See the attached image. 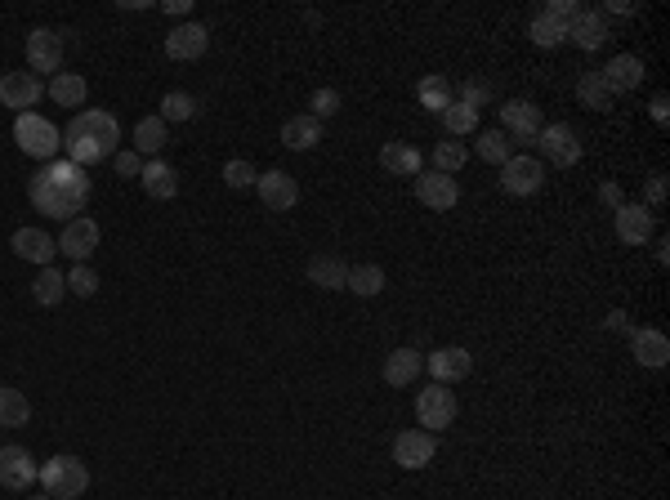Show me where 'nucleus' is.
<instances>
[{"instance_id":"1","label":"nucleus","mask_w":670,"mask_h":500,"mask_svg":"<svg viewBox=\"0 0 670 500\" xmlns=\"http://www.w3.org/2000/svg\"><path fill=\"white\" fill-rule=\"evenodd\" d=\"M27 197H32V206L41 210V215L67 224V219H76L85 210V201H90V175H85L81 166H72L67 157L45 161L41 175L27 184Z\"/></svg>"},{"instance_id":"2","label":"nucleus","mask_w":670,"mask_h":500,"mask_svg":"<svg viewBox=\"0 0 670 500\" xmlns=\"http://www.w3.org/2000/svg\"><path fill=\"white\" fill-rule=\"evenodd\" d=\"M117 143H121V121L112 117V112H103V108L76 112L72 125L63 130L67 161H72V166H81V170H90V166H99V161L117 157Z\"/></svg>"},{"instance_id":"3","label":"nucleus","mask_w":670,"mask_h":500,"mask_svg":"<svg viewBox=\"0 0 670 500\" xmlns=\"http://www.w3.org/2000/svg\"><path fill=\"white\" fill-rule=\"evenodd\" d=\"M41 492L50 500H76L85 496V487H90V469H85L81 456H50L41 465Z\"/></svg>"},{"instance_id":"4","label":"nucleus","mask_w":670,"mask_h":500,"mask_svg":"<svg viewBox=\"0 0 670 500\" xmlns=\"http://www.w3.org/2000/svg\"><path fill=\"white\" fill-rule=\"evenodd\" d=\"M14 143L27 152V157H36V161H59L63 130L54 121L36 117V112H23V117L14 121Z\"/></svg>"},{"instance_id":"5","label":"nucleus","mask_w":670,"mask_h":500,"mask_svg":"<svg viewBox=\"0 0 670 500\" xmlns=\"http://www.w3.org/2000/svg\"><path fill=\"white\" fill-rule=\"evenodd\" d=\"M456 416H461V402H456L452 384H429V389L416 393V420L425 434L438 438V429H452Z\"/></svg>"},{"instance_id":"6","label":"nucleus","mask_w":670,"mask_h":500,"mask_svg":"<svg viewBox=\"0 0 670 500\" xmlns=\"http://www.w3.org/2000/svg\"><path fill=\"white\" fill-rule=\"evenodd\" d=\"M536 152H541V166H577L581 161V134L572 130L568 121H545L541 134H536Z\"/></svg>"},{"instance_id":"7","label":"nucleus","mask_w":670,"mask_h":500,"mask_svg":"<svg viewBox=\"0 0 670 500\" xmlns=\"http://www.w3.org/2000/svg\"><path fill=\"white\" fill-rule=\"evenodd\" d=\"M63 50H67V32H54V27H32V32H27V67H32L36 76L41 72L59 76Z\"/></svg>"},{"instance_id":"8","label":"nucleus","mask_w":670,"mask_h":500,"mask_svg":"<svg viewBox=\"0 0 670 500\" xmlns=\"http://www.w3.org/2000/svg\"><path fill=\"white\" fill-rule=\"evenodd\" d=\"M36 478H41V465H36L32 451L18 447V442H5L0 447V487L5 492H27Z\"/></svg>"},{"instance_id":"9","label":"nucleus","mask_w":670,"mask_h":500,"mask_svg":"<svg viewBox=\"0 0 670 500\" xmlns=\"http://www.w3.org/2000/svg\"><path fill=\"white\" fill-rule=\"evenodd\" d=\"M612 228H617V242L621 246H648L653 242V210L644 206V201H626V206L612 210Z\"/></svg>"},{"instance_id":"10","label":"nucleus","mask_w":670,"mask_h":500,"mask_svg":"<svg viewBox=\"0 0 670 500\" xmlns=\"http://www.w3.org/2000/svg\"><path fill=\"white\" fill-rule=\"evenodd\" d=\"M541 108L528 99H505L501 103V130H505V139L510 143H536V134H541Z\"/></svg>"},{"instance_id":"11","label":"nucleus","mask_w":670,"mask_h":500,"mask_svg":"<svg viewBox=\"0 0 670 500\" xmlns=\"http://www.w3.org/2000/svg\"><path fill=\"white\" fill-rule=\"evenodd\" d=\"M416 201L429 210H456L461 206V179L438 175V170H420L416 175Z\"/></svg>"},{"instance_id":"12","label":"nucleus","mask_w":670,"mask_h":500,"mask_svg":"<svg viewBox=\"0 0 670 500\" xmlns=\"http://www.w3.org/2000/svg\"><path fill=\"white\" fill-rule=\"evenodd\" d=\"M41 94H45V85H41L36 72H5L0 76V108H14L18 117L32 112L36 103H41Z\"/></svg>"},{"instance_id":"13","label":"nucleus","mask_w":670,"mask_h":500,"mask_svg":"<svg viewBox=\"0 0 670 500\" xmlns=\"http://www.w3.org/2000/svg\"><path fill=\"white\" fill-rule=\"evenodd\" d=\"M541 184H545V166L536 157H519V152H514L501 166V188L510 192V197H536Z\"/></svg>"},{"instance_id":"14","label":"nucleus","mask_w":670,"mask_h":500,"mask_svg":"<svg viewBox=\"0 0 670 500\" xmlns=\"http://www.w3.org/2000/svg\"><path fill=\"white\" fill-rule=\"evenodd\" d=\"M438 456V438L425 434V429H402L394 438V465L402 469H429Z\"/></svg>"},{"instance_id":"15","label":"nucleus","mask_w":670,"mask_h":500,"mask_svg":"<svg viewBox=\"0 0 670 500\" xmlns=\"http://www.w3.org/2000/svg\"><path fill=\"white\" fill-rule=\"evenodd\" d=\"M99 224H94V219H85V215H76V219H67L63 224V237H59V250L67 259H72V264H85V259L94 255V250H99Z\"/></svg>"},{"instance_id":"16","label":"nucleus","mask_w":670,"mask_h":500,"mask_svg":"<svg viewBox=\"0 0 670 500\" xmlns=\"http://www.w3.org/2000/svg\"><path fill=\"white\" fill-rule=\"evenodd\" d=\"M210 50V27L206 23H179L175 32H166V59L193 63Z\"/></svg>"},{"instance_id":"17","label":"nucleus","mask_w":670,"mask_h":500,"mask_svg":"<svg viewBox=\"0 0 670 500\" xmlns=\"http://www.w3.org/2000/svg\"><path fill=\"white\" fill-rule=\"evenodd\" d=\"M599 76L612 90V99H617V94H635L639 85H644V59H639V54H612L608 67H599Z\"/></svg>"},{"instance_id":"18","label":"nucleus","mask_w":670,"mask_h":500,"mask_svg":"<svg viewBox=\"0 0 670 500\" xmlns=\"http://www.w3.org/2000/svg\"><path fill=\"white\" fill-rule=\"evenodd\" d=\"M255 192H260V201L268 210H277V215L295 210V201H300V184H295L286 170H264V175L255 179Z\"/></svg>"},{"instance_id":"19","label":"nucleus","mask_w":670,"mask_h":500,"mask_svg":"<svg viewBox=\"0 0 670 500\" xmlns=\"http://www.w3.org/2000/svg\"><path fill=\"white\" fill-rule=\"evenodd\" d=\"M425 367H429V375H434V384H456L474 371V358H469V349H461V344H447V349L429 353Z\"/></svg>"},{"instance_id":"20","label":"nucleus","mask_w":670,"mask_h":500,"mask_svg":"<svg viewBox=\"0 0 670 500\" xmlns=\"http://www.w3.org/2000/svg\"><path fill=\"white\" fill-rule=\"evenodd\" d=\"M9 250H14L18 259H27V264L50 268V259L59 255V242H54L45 228H18V233L9 237Z\"/></svg>"},{"instance_id":"21","label":"nucleus","mask_w":670,"mask_h":500,"mask_svg":"<svg viewBox=\"0 0 670 500\" xmlns=\"http://www.w3.org/2000/svg\"><path fill=\"white\" fill-rule=\"evenodd\" d=\"M380 166L389 170V175H402V179H416L420 170H425V152L416 148V143H402V139H389L380 143Z\"/></svg>"},{"instance_id":"22","label":"nucleus","mask_w":670,"mask_h":500,"mask_svg":"<svg viewBox=\"0 0 670 500\" xmlns=\"http://www.w3.org/2000/svg\"><path fill=\"white\" fill-rule=\"evenodd\" d=\"M630 349H635V362L648 371H662L670 362V340L662 331H653V326H639V331H630Z\"/></svg>"},{"instance_id":"23","label":"nucleus","mask_w":670,"mask_h":500,"mask_svg":"<svg viewBox=\"0 0 670 500\" xmlns=\"http://www.w3.org/2000/svg\"><path fill=\"white\" fill-rule=\"evenodd\" d=\"M139 184H143V192H148L152 201H170V197H179V170L170 166V161L152 157V161H143Z\"/></svg>"},{"instance_id":"24","label":"nucleus","mask_w":670,"mask_h":500,"mask_svg":"<svg viewBox=\"0 0 670 500\" xmlns=\"http://www.w3.org/2000/svg\"><path fill=\"white\" fill-rule=\"evenodd\" d=\"M420 371H425V353L420 349H394L385 358V384H394V389H407V384L420 380Z\"/></svg>"},{"instance_id":"25","label":"nucleus","mask_w":670,"mask_h":500,"mask_svg":"<svg viewBox=\"0 0 670 500\" xmlns=\"http://www.w3.org/2000/svg\"><path fill=\"white\" fill-rule=\"evenodd\" d=\"M568 41L581 45V50H599V45L608 41V18H603L599 9H581L568 23Z\"/></svg>"},{"instance_id":"26","label":"nucleus","mask_w":670,"mask_h":500,"mask_svg":"<svg viewBox=\"0 0 670 500\" xmlns=\"http://www.w3.org/2000/svg\"><path fill=\"white\" fill-rule=\"evenodd\" d=\"M282 143L291 152H313L322 143V121L309 117V112H300V117H286L282 121Z\"/></svg>"},{"instance_id":"27","label":"nucleus","mask_w":670,"mask_h":500,"mask_svg":"<svg viewBox=\"0 0 670 500\" xmlns=\"http://www.w3.org/2000/svg\"><path fill=\"white\" fill-rule=\"evenodd\" d=\"M304 273H309V282L318 291H344V282H349V264L340 255H313Z\"/></svg>"},{"instance_id":"28","label":"nucleus","mask_w":670,"mask_h":500,"mask_svg":"<svg viewBox=\"0 0 670 500\" xmlns=\"http://www.w3.org/2000/svg\"><path fill=\"white\" fill-rule=\"evenodd\" d=\"M45 94H50V99L59 103V108H81L85 94H90V85H85V76H81V72H59V76H50Z\"/></svg>"},{"instance_id":"29","label":"nucleus","mask_w":670,"mask_h":500,"mask_svg":"<svg viewBox=\"0 0 670 500\" xmlns=\"http://www.w3.org/2000/svg\"><path fill=\"white\" fill-rule=\"evenodd\" d=\"M416 99H420V108H425V112L443 117V112L456 103V94H452V81H447V76H425V81L416 85Z\"/></svg>"},{"instance_id":"30","label":"nucleus","mask_w":670,"mask_h":500,"mask_svg":"<svg viewBox=\"0 0 670 500\" xmlns=\"http://www.w3.org/2000/svg\"><path fill=\"white\" fill-rule=\"evenodd\" d=\"M385 286H389L385 268H380V264H358V268H349V282H344V291H353L358 300H376Z\"/></svg>"},{"instance_id":"31","label":"nucleus","mask_w":670,"mask_h":500,"mask_svg":"<svg viewBox=\"0 0 670 500\" xmlns=\"http://www.w3.org/2000/svg\"><path fill=\"white\" fill-rule=\"evenodd\" d=\"M577 103H581V108H590V112H608V108H612V90L603 85L599 67L581 72V81H577Z\"/></svg>"},{"instance_id":"32","label":"nucleus","mask_w":670,"mask_h":500,"mask_svg":"<svg viewBox=\"0 0 670 500\" xmlns=\"http://www.w3.org/2000/svg\"><path fill=\"white\" fill-rule=\"evenodd\" d=\"M27 420H32V402H27V393L0 384V429H23Z\"/></svg>"},{"instance_id":"33","label":"nucleus","mask_w":670,"mask_h":500,"mask_svg":"<svg viewBox=\"0 0 670 500\" xmlns=\"http://www.w3.org/2000/svg\"><path fill=\"white\" fill-rule=\"evenodd\" d=\"M67 295V273H59V268H41V277L32 282V300L41 304V309H54V304H63Z\"/></svg>"},{"instance_id":"34","label":"nucleus","mask_w":670,"mask_h":500,"mask_svg":"<svg viewBox=\"0 0 670 500\" xmlns=\"http://www.w3.org/2000/svg\"><path fill=\"white\" fill-rule=\"evenodd\" d=\"M161 148H166V121H161V117H139V125H134V152L152 161Z\"/></svg>"},{"instance_id":"35","label":"nucleus","mask_w":670,"mask_h":500,"mask_svg":"<svg viewBox=\"0 0 670 500\" xmlns=\"http://www.w3.org/2000/svg\"><path fill=\"white\" fill-rule=\"evenodd\" d=\"M474 152L487 161V166H505V161L514 157V143L505 139V130H478Z\"/></svg>"},{"instance_id":"36","label":"nucleus","mask_w":670,"mask_h":500,"mask_svg":"<svg viewBox=\"0 0 670 500\" xmlns=\"http://www.w3.org/2000/svg\"><path fill=\"white\" fill-rule=\"evenodd\" d=\"M465 157H469L465 143L461 139H447V134L434 143V152H429V161H434L438 175H456V170H465Z\"/></svg>"},{"instance_id":"37","label":"nucleus","mask_w":670,"mask_h":500,"mask_svg":"<svg viewBox=\"0 0 670 500\" xmlns=\"http://www.w3.org/2000/svg\"><path fill=\"white\" fill-rule=\"evenodd\" d=\"M528 36H532L536 45H541V50H554V45L568 41V23H559V18H550V14L541 9V14H536L532 23H528Z\"/></svg>"},{"instance_id":"38","label":"nucleus","mask_w":670,"mask_h":500,"mask_svg":"<svg viewBox=\"0 0 670 500\" xmlns=\"http://www.w3.org/2000/svg\"><path fill=\"white\" fill-rule=\"evenodd\" d=\"M443 130H447V139H465V134H478V108H469V103L456 99L452 108L443 112Z\"/></svg>"},{"instance_id":"39","label":"nucleus","mask_w":670,"mask_h":500,"mask_svg":"<svg viewBox=\"0 0 670 500\" xmlns=\"http://www.w3.org/2000/svg\"><path fill=\"white\" fill-rule=\"evenodd\" d=\"M193 112H197V99H193V94L170 90L166 99H161V112H157V117L170 125V121H193Z\"/></svg>"},{"instance_id":"40","label":"nucleus","mask_w":670,"mask_h":500,"mask_svg":"<svg viewBox=\"0 0 670 500\" xmlns=\"http://www.w3.org/2000/svg\"><path fill=\"white\" fill-rule=\"evenodd\" d=\"M67 295H76V300L99 295V273H94L90 264H72V273H67Z\"/></svg>"},{"instance_id":"41","label":"nucleus","mask_w":670,"mask_h":500,"mask_svg":"<svg viewBox=\"0 0 670 500\" xmlns=\"http://www.w3.org/2000/svg\"><path fill=\"white\" fill-rule=\"evenodd\" d=\"M255 179H260V170H255L251 161H242V157L224 161V184H228V188L246 192V188H255Z\"/></svg>"},{"instance_id":"42","label":"nucleus","mask_w":670,"mask_h":500,"mask_svg":"<svg viewBox=\"0 0 670 500\" xmlns=\"http://www.w3.org/2000/svg\"><path fill=\"white\" fill-rule=\"evenodd\" d=\"M335 112H340V90H331V85H322V90H313V99H309V117H318V121H331Z\"/></svg>"},{"instance_id":"43","label":"nucleus","mask_w":670,"mask_h":500,"mask_svg":"<svg viewBox=\"0 0 670 500\" xmlns=\"http://www.w3.org/2000/svg\"><path fill=\"white\" fill-rule=\"evenodd\" d=\"M452 94H461V103H469V108H478V112L492 103V90H487L483 81H461V85H452Z\"/></svg>"},{"instance_id":"44","label":"nucleus","mask_w":670,"mask_h":500,"mask_svg":"<svg viewBox=\"0 0 670 500\" xmlns=\"http://www.w3.org/2000/svg\"><path fill=\"white\" fill-rule=\"evenodd\" d=\"M112 170H117L121 179H139L143 175V157L134 148H126V152H117V157H112Z\"/></svg>"},{"instance_id":"45","label":"nucleus","mask_w":670,"mask_h":500,"mask_svg":"<svg viewBox=\"0 0 670 500\" xmlns=\"http://www.w3.org/2000/svg\"><path fill=\"white\" fill-rule=\"evenodd\" d=\"M644 197H648V210H662L666 206V175H662V170L644 179Z\"/></svg>"},{"instance_id":"46","label":"nucleus","mask_w":670,"mask_h":500,"mask_svg":"<svg viewBox=\"0 0 670 500\" xmlns=\"http://www.w3.org/2000/svg\"><path fill=\"white\" fill-rule=\"evenodd\" d=\"M545 14L559 18V23H572V18L581 14V5H577V0H550V5H545Z\"/></svg>"},{"instance_id":"47","label":"nucleus","mask_w":670,"mask_h":500,"mask_svg":"<svg viewBox=\"0 0 670 500\" xmlns=\"http://www.w3.org/2000/svg\"><path fill=\"white\" fill-rule=\"evenodd\" d=\"M599 201L617 210V206H626V192H621V184H612V179H608V184H599Z\"/></svg>"},{"instance_id":"48","label":"nucleus","mask_w":670,"mask_h":500,"mask_svg":"<svg viewBox=\"0 0 670 500\" xmlns=\"http://www.w3.org/2000/svg\"><path fill=\"white\" fill-rule=\"evenodd\" d=\"M648 112H653V121H657V125H666V121H670V99H666V94H653Z\"/></svg>"},{"instance_id":"49","label":"nucleus","mask_w":670,"mask_h":500,"mask_svg":"<svg viewBox=\"0 0 670 500\" xmlns=\"http://www.w3.org/2000/svg\"><path fill=\"white\" fill-rule=\"evenodd\" d=\"M161 9H166L170 18H184V14H193V0H166Z\"/></svg>"},{"instance_id":"50","label":"nucleus","mask_w":670,"mask_h":500,"mask_svg":"<svg viewBox=\"0 0 670 500\" xmlns=\"http://www.w3.org/2000/svg\"><path fill=\"white\" fill-rule=\"evenodd\" d=\"M599 14H603V18H608V14H621V18H630V14H635V5H626V0H608V5H603Z\"/></svg>"},{"instance_id":"51","label":"nucleus","mask_w":670,"mask_h":500,"mask_svg":"<svg viewBox=\"0 0 670 500\" xmlns=\"http://www.w3.org/2000/svg\"><path fill=\"white\" fill-rule=\"evenodd\" d=\"M608 326H612V331H626V313H608Z\"/></svg>"},{"instance_id":"52","label":"nucleus","mask_w":670,"mask_h":500,"mask_svg":"<svg viewBox=\"0 0 670 500\" xmlns=\"http://www.w3.org/2000/svg\"><path fill=\"white\" fill-rule=\"evenodd\" d=\"M32 500H50V496H45V492H41V496H32Z\"/></svg>"}]
</instances>
